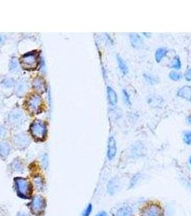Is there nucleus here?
I'll return each instance as SVG.
<instances>
[{
	"label": "nucleus",
	"mask_w": 191,
	"mask_h": 216,
	"mask_svg": "<svg viewBox=\"0 0 191 216\" xmlns=\"http://www.w3.org/2000/svg\"><path fill=\"white\" fill-rule=\"evenodd\" d=\"M15 184H16V189L18 195L20 197L27 199L29 197L31 193H32V188L29 182L24 178H18L15 179Z\"/></svg>",
	"instance_id": "obj_1"
},
{
	"label": "nucleus",
	"mask_w": 191,
	"mask_h": 216,
	"mask_svg": "<svg viewBox=\"0 0 191 216\" xmlns=\"http://www.w3.org/2000/svg\"><path fill=\"white\" fill-rule=\"evenodd\" d=\"M38 53L37 52L28 53L21 58V64L25 69H35L38 66L39 63Z\"/></svg>",
	"instance_id": "obj_2"
},
{
	"label": "nucleus",
	"mask_w": 191,
	"mask_h": 216,
	"mask_svg": "<svg viewBox=\"0 0 191 216\" xmlns=\"http://www.w3.org/2000/svg\"><path fill=\"white\" fill-rule=\"evenodd\" d=\"M45 206H46V203L45 200L42 196L36 195L33 197L29 204V208H30L31 211L35 215H40L45 210Z\"/></svg>",
	"instance_id": "obj_3"
},
{
	"label": "nucleus",
	"mask_w": 191,
	"mask_h": 216,
	"mask_svg": "<svg viewBox=\"0 0 191 216\" xmlns=\"http://www.w3.org/2000/svg\"><path fill=\"white\" fill-rule=\"evenodd\" d=\"M30 131L33 138L36 140H43L46 134L45 126L40 121H35L30 127Z\"/></svg>",
	"instance_id": "obj_4"
},
{
	"label": "nucleus",
	"mask_w": 191,
	"mask_h": 216,
	"mask_svg": "<svg viewBox=\"0 0 191 216\" xmlns=\"http://www.w3.org/2000/svg\"><path fill=\"white\" fill-rule=\"evenodd\" d=\"M142 216H162V212L158 205H149L142 210Z\"/></svg>",
	"instance_id": "obj_5"
},
{
	"label": "nucleus",
	"mask_w": 191,
	"mask_h": 216,
	"mask_svg": "<svg viewBox=\"0 0 191 216\" xmlns=\"http://www.w3.org/2000/svg\"><path fill=\"white\" fill-rule=\"evenodd\" d=\"M117 143L113 136L110 137L108 141L107 148V157L108 160H112L117 154Z\"/></svg>",
	"instance_id": "obj_6"
},
{
	"label": "nucleus",
	"mask_w": 191,
	"mask_h": 216,
	"mask_svg": "<svg viewBox=\"0 0 191 216\" xmlns=\"http://www.w3.org/2000/svg\"><path fill=\"white\" fill-rule=\"evenodd\" d=\"M177 95L182 99L187 100V101H191V87L190 86H183V87L179 89L177 92Z\"/></svg>",
	"instance_id": "obj_7"
},
{
	"label": "nucleus",
	"mask_w": 191,
	"mask_h": 216,
	"mask_svg": "<svg viewBox=\"0 0 191 216\" xmlns=\"http://www.w3.org/2000/svg\"><path fill=\"white\" fill-rule=\"evenodd\" d=\"M129 40L131 46L136 49H139L143 45V40L137 33H131L129 35Z\"/></svg>",
	"instance_id": "obj_8"
},
{
	"label": "nucleus",
	"mask_w": 191,
	"mask_h": 216,
	"mask_svg": "<svg viewBox=\"0 0 191 216\" xmlns=\"http://www.w3.org/2000/svg\"><path fill=\"white\" fill-rule=\"evenodd\" d=\"M168 50L166 48H159L157 49L155 54V59L157 63H160L162 59L167 56Z\"/></svg>",
	"instance_id": "obj_9"
},
{
	"label": "nucleus",
	"mask_w": 191,
	"mask_h": 216,
	"mask_svg": "<svg viewBox=\"0 0 191 216\" xmlns=\"http://www.w3.org/2000/svg\"><path fill=\"white\" fill-rule=\"evenodd\" d=\"M107 94L109 103L111 105H115L118 102V96L117 93L111 87H107Z\"/></svg>",
	"instance_id": "obj_10"
},
{
	"label": "nucleus",
	"mask_w": 191,
	"mask_h": 216,
	"mask_svg": "<svg viewBox=\"0 0 191 216\" xmlns=\"http://www.w3.org/2000/svg\"><path fill=\"white\" fill-rule=\"evenodd\" d=\"M117 63H118L119 68L120 71H122V73L124 75L127 74V73H129V68H128L127 65L126 64V62L124 61V59H122L119 54H117Z\"/></svg>",
	"instance_id": "obj_11"
},
{
	"label": "nucleus",
	"mask_w": 191,
	"mask_h": 216,
	"mask_svg": "<svg viewBox=\"0 0 191 216\" xmlns=\"http://www.w3.org/2000/svg\"><path fill=\"white\" fill-rule=\"evenodd\" d=\"M131 214H132V209L131 207L126 205L119 209L115 216H131Z\"/></svg>",
	"instance_id": "obj_12"
},
{
	"label": "nucleus",
	"mask_w": 191,
	"mask_h": 216,
	"mask_svg": "<svg viewBox=\"0 0 191 216\" xmlns=\"http://www.w3.org/2000/svg\"><path fill=\"white\" fill-rule=\"evenodd\" d=\"M40 97L39 96H34L32 99L29 100V108L32 109V111H36L39 108L40 105Z\"/></svg>",
	"instance_id": "obj_13"
},
{
	"label": "nucleus",
	"mask_w": 191,
	"mask_h": 216,
	"mask_svg": "<svg viewBox=\"0 0 191 216\" xmlns=\"http://www.w3.org/2000/svg\"><path fill=\"white\" fill-rule=\"evenodd\" d=\"M144 77H145V80L149 84H151V85H154V84H157L159 82V79L157 77H156L153 75L148 74V73H145L144 74Z\"/></svg>",
	"instance_id": "obj_14"
},
{
	"label": "nucleus",
	"mask_w": 191,
	"mask_h": 216,
	"mask_svg": "<svg viewBox=\"0 0 191 216\" xmlns=\"http://www.w3.org/2000/svg\"><path fill=\"white\" fill-rule=\"evenodd\" d=\"M182 64H181V61H180V59L179 56H176L173 58V61H172L171 64H170V67L174 68V69L178 70L180 69L181 68Z\"/></svg>",
	"instance_id": "obj_15"
},
{
	"label": "nucleus",
	"mask_w": 191,
	"mask_h": 216,
	"mask_svg": "<svg viewBox=\"0 0 191 216\" xmlns=\"http://www.w3.org/2000/svg\"><path fill=\"white\" fill-rule=\"evenodd\" d=\"M10 151V148L7 144L3 143L0 145V155L3 157H6Z\"/></svg>",
	"instance_id": "obj_16"
},
{
	"label": "nucleus",
	"mask_w": 191,
	"mask_h": 216,
	"mask_svg": "<svg viewBox=\"0 0 191 216\" xmlns=\"http://www.w3.org/2000/svg\"><path fill=\"white\" fill-rule=\"evenodd\" d=\"M183 140L184 143L187 145H191V131H187L183 133Z\"/></svg>",
	"instance_id": "obj_17"
},
{
	"label": "nucleus",
	"mask_w": 191,
	"mask_h": 216,
	"mask_svg": "<svg viewBox=\"0 0 191 216\" xmlns=\"http://www.w3.org/2000/svg\"><path fill=\"white\" fill-rule=\"evenodd\" d=\"M169 78L171 80L177 82V81H179L181 79L182 75L180 74V73H178V72L175 71H172L170 72V73H169Z\"/></svg>",
	"instance_id": "obj_18"
},
{
	"label": "nucleus",
	"mask_w": 191,
	"mask_h": 216,
	"mask_svg": "<svg viewBox=\"0 0 191 216\" xmlns=\"http://www.w3.org/2000/svg\"><path fill=\"white\" fill-rule=\"evenodd\" d=\"M122 94H123V98H124V101L125 102V104L127 105H131V99H130V96H129V93L125 89H124L122 90Z\"/></svg>",
	"instance_id": "obj_19"
},
{
	"label": "nucleus",
	"mask_w": 191,
	"mask_h": 216,
	"mask_svg": "<svg viewBox=\"0 0 191 216\" xmlns=\"http://www.w3.org/2000/svg\"><path fill=\"white\" fill-rule=\"evenodd\" d=\"M34 182L35 184V187L36 188L38 189H42L43 188V180H42L41 177H35L34 179Z\"/></svg>",
	"instance_id": "obj_20"
},
{
	"label": "nucleus",
	"mask_w": 191,
	"mask_h": 216,
	"mask_svg": "<svg viewBox=\"0 0 191 216\" xmlns=\"http://www.w3.org/2000/svg\"><path fill=\"white\" fill-rule=\"evenodd\" d=\"M12 167H13L15 171H21L22 168H23L22 167V165L21 164V163L19 162L18 161H15L13 163H12Z\"/></svg>",
	"instance_id": "obj_21"
},
{
	"label": "nucleus",
	"mask_w": 191,
	"mask_h": 216,
	"mask_svg": "<svg viewBox=\"0 0 191 216\" xmlns=\"http://www.w3.org/2000/svg\"><path fill=\"white\" fill-rule=\"evenodd\" d=\"M91 211H92V205L91 204H89L86 207V208L85 209V210L83 211L82 216H89L90 215V214L91 213Z\"/></svg>",
	"instance_id": "obj_22"
},
{
	"label": "nucleus",
	"mask_w": 191,
	"mask_h": 216,
	"mask_svg": "<svg viewBox=\"0 0 191 216\" xmlns=\"http://www.w3.org/2000/svg\"><path fill=\"white\" fill-rule=\"evenodd\" d=\"M185 78L187 82H191V67L187 70L185 74Z\"/></svg>",
	"instance_id": "obj_23"
},
{
	"label": "nucleus",
	"mask_w": 191,
	"mask_h": 216,
	"mask_svg": "<svg viewBox=\"0 0 191 216\" xmlns=\"http://www.w3.org/2000/svg\"><path fill=\"white\" fill-rule=\"evenodd\" d=\"M186 121L187 123L191 125V115H188V116L186 117Z\"/></svg>",
	"instance_id": "obj_24"
},
{
	"label": "nucleus",
	"mask_w": 191,
	"mask_h": 216,
	"mask_svg": "<svg viewBox=\"0 0 191 216\" xmlns=\"http://www.w3.org/2000/svg\"><path fill=\"white\" fill-rule=\"evenodd\" d=\"M96 216H108V215H107V213H106V212L103 211V212H99V213L98 214V215Z\"/></svg>",
	"instance_id": "obj_25"
},
{
	"label": "nucleus",
	"mask_w": 191,
	"mask_h": 216,
	"mask_svg": "<svg viewBox=\"0 0 191 216\" xmlns=\"http://www.w3.org/2000/svg\"><path fill=\"white\" fill-rule=\"evenodd\" d=\"M143 35L145 36V37H147V38H150V36H152L151 33H143Z\"/></svg>",
	"instance_id": "obj_26"
},
{
	"label": "nucleus",
	"mask_w": 191,
	"mask_h": 216,
	"mask_svg": "<svg viewBox=\"0 0 191 216\" xmlns=\"http://www.w3.org/2000/svg\"><path fill=\"white\" fill-rule=\"evenodd\" d=\"M3 133H4V129L1 128V129H0V136H1V135H2Z\"/></svg>",
	"instance_id": "obj_27"
},
{
	"label": "nucleus",
	"mask_w": 191,
	"mask_h": 216,
	"mask_svg": "<svg viewBox=\"0 0 191 216\" xmlns=\"http://www.w3.org/2000/svg\"><path fill=\"white\" fill-rule=\"evenodd\" d=\"M189 162H190V166H191V156H190V158H189Z\"/></svg>",
	"instance_id": "obj_28"
}]
</instances>
